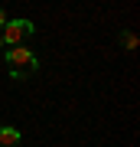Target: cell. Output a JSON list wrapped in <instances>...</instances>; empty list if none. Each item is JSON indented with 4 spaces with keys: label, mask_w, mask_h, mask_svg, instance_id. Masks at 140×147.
Returning <instances> with one entry per match:
<instances>
[{
    "label": "cell",
    "mask_w": 140,
    "mask_h": 147,
    "mask_svg": "<svg viewBox=\"0 0 140 147\" xmlns=\"http://www.w3.org/2000/svg\"><path fill=\"white\" fill-rule=\"evenodd\" d=\"M7 65H10V79L23 82V79H29L39 69V59L33 56L29 49H23V46H10L7 49Z\"/></svg>",
    "instance_id": "obj_1"
},
{
    "label": "cell",
    "mask_w": 140,
    "mask_h": 147,
    "mask_svg": "<svg viewBox=\"0 0 140 147\" xmlns=\"http://www.w3.org/2000/svg\"><path fill=\"white\" fill-rule=\"evenodd\" d=\"M33 33H36L33 20H7L3 30H0V36H3V46H23Z\"/></svg>",
    "instance_id": "obj_2"
},
{
    "label": "cell",
    "mask_w": 140,
    "mask_h": 147,
    "mask_svg": "<svg viewBox=\"0 0 140 147\" xmlns=\"http://www.w3.org/2000/svg\"><path fill=\"white\" fill-rule=\"evenodd\" d=\"M20 144V131L16 127H0V147H16Z\"/></svg>",
    "instance_id": "obj_3"
},
{
    "label": "cell",
    "mask_w": 140,
    "mask_h": 147,
    "mask_svg": "<svg viewBox=\"0 0 140 147\" xmlns=\"http://www.w3.org/2000/svg\"><path fill=\"white\" fill-rule=\"evenodd\" d=\"M124 46L127 49H137V36H134V33H124Z\"/></svg>",
    "instance_id": "obj_4"
},
{
    "label": "cell",
    "mask_w": 140,
    "mask_h": 147,
    "mask_svg": "<svg viewBox=\"0 0 140 147\" xmlns=\"http://www.w3.org/2000/svg\"><path fill=\"white\" fill-rule=\"evenodd\" d=\"M3 23H7V13H3V7H0V30H3Z\"/></svg>",
    "instance_id": "obj_5"
},
{
    "label": "cell",
    "mask_w": 140,
    "mask_h": 147,
    "mask_svg": "<svg viewBox=\"0 0 140 147\" xmlns=\"http://www.w3.org/2000/svg\"><path fill=\"white\" fill-rule=\"evenodd\" d=\"M0 49H3V36H0Z\"/></svg>",
    "instance_id": "obj_6"
}]
</instances>
